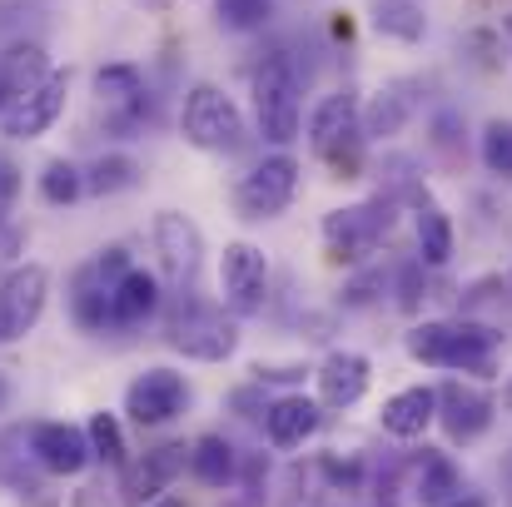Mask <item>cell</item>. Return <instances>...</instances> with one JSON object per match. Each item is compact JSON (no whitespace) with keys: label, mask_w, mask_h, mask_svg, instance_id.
<instances>
[{"label":"cell","mask_w":512,"mask_h":507,"mask_svg":"<svg viewBox=\"0 0 512 507\" xmlns=\"http://www.w3.org/2000/svg\"><path fill=\"white\" fill-rule=\"evenodd\" d=\"M65 95H70V70H50L30 95H20L5 115H0V130L10 140H40L60 115H65Z\"/></svg>","instance_id":"13"},{"label":"cell","mask_w":512,"mask_h":507,"mask_svg":"<svg viewBox=\"0 0 512 507\" xmlns=\"http://www.w3.org/2000/svg\"><path fill=\"white\" fill-rule=\"evenodd\" d=\"M140 184V165L130 155H100L85 169V194H125Z\"/></svg>","instance_id":"28"},{"label":"cell","mask_w":512,"mask_h":507,"mask_svg":"<svg viewBox=\"0 0 512 507\" xmlns=\"http://www.w3.org/2000/svg\"><path fill=\"white\" fill-rule=\"evenodd\" d=\"M319 423H324V408L304 393H284L264 408V433L274 448H304L319 433Z\"/></svg>","instance_id":"18"},{"label":"cell","mask_w":512,"mask_h":507,"mask_svg":"<svg viewBox=\"0 0 512 507\" xmlns=\"http://www.w3.org/2000/svg\"><path fill=\"white\" fill-rule=\"evenodd\" d=\"M219 289H224V309L234 319H254L264 314V299H269V259L259 244L249 239H234L224 244V259H219Z\"/></svg>","instance_id":"7"},{"label":"cell","mask_w":512,"mask_h":507,"mask_svg":"<svg viewBox=\"0 0 512 507\" xmlns=\"http://www.w3.org/2000/svg\"><path fill=\"white\" fill-rule=\"evenodd\" d=\"M5 398H10V388H5V378H0V408H5Z\"/></svg>","instance_id":"39"},{"label":"cell","mask_w":512,"mask_h":507,"mask_svg":"<svg viewBox=\"0 0 512 507\" xmlns=\"http://www.w3.org/2000/svg\"><path fill=\"white\" fill-rule=\"evenodd\" d=\"M165 343L194 363H224L239 348V319L229 309L199 299L194 289H184V294H174L170 314H165Z\"/></svg>","instance_id":"2"},{"label":"cell","mask_w":512,"mask_h":507,"mask_svg":"<svg viewBox=\"0 0 512 507\" xmlns=\"http://www.w3.org/2000/svg\"><path fill=\"white\" fill-rule=\"evenodd\" d=\"M189 408V383L174 368H145L130 388H125V413L140 428H165Z\"/></svg>","instance_id":"12"},{"label":"cell","mask_w":512,"mask_h":507,"mask_svg":"<svg viewBox=\"0 0 512 507\" xmlns=\"http://www.w3.org/2000/svg\"><path fill=\"white\" fill-rule=\"evenodd\" d=\"M438 507H493L483 493H458V498H448V503H438Z\"/></svg>","instance_id":"37"},{"label":"cell","mask_w":512,"mask_h":507,"mask_svg":"<svg viewBox=\"0 0 512 507\" xmlns=\"http://www.w3.org/2000/svg\"><path fill=\"white\" fill-rule=\"evenodd\" d=\"M85 194V169L70 165V160H50L45 174H40V199L45 204H55V209H65V204H75Z\"/></svg>","instance_id":"31"},{"label":"cell","mask_w":512,"mask_h":507,"mask_svg":"<svg viewBox=\"0 0 512 507\" xmlns=\"http://www.w3.org/2000/svg\"><path fill=\"white\" fill-rule=\"evenodd\" d=\"M45 75H50V60H45V50H40L35 40H15V45L0 50V90H5L10 105H15L20 95H30ZM10 105H5V110H10Z\"/></svg>","instance_id":"23"},{"label":"cell","mask_w":512,"mask_h":507,"mask_svg":"<svg viewBox=\"0 0 512 507\" xmlns=\"http://www.w3.org/2000/svg\"><path fill=\"white\" fill-rule=\"evenodd\" d=\"M418 259L428 269H443L453 259V219L438 204H423L418 209Z\"/></svg>","instance_id":"27"},{"label":"cell","mask_w":512,"mask_h":507,"mask_svg":"<svg viewBox=\"0 0 512 507\" xmlns=\"http://www.w3.org/2000/svg\"><path fill=\"white\" fill-rule=\"evenodd\" d=\"M179 130H184V140H189L194 150H209V155H234V150H244V140H249L239 105H234L219 85H194V90L184 95Z\"/></svg>","instance_id":"4"},{"label":"cell","mask_w":512,"mask_h":507,"mask_svg":"<svg viewBox=\"0 0 512 507\" xmlns=\"http://www.w3.org/2000/svg\"><path fill=\"white\" fill-rule=\"evenodd\" d=\"M408 115H413V95H408L403 85H393V90H383V95L368 105V115H358V130H363L368 140H393V135L408 125Z\"/></svg>","instance_id":"26"},{"label":"cell","mask_w":512,"mask_h":507,"mask_svg":"<svg viewBox=\"0 0 512 507\" xmlns=\"http://www.w3.org/2000/svg\"><path fill=\"white\" fill-rule=\"evenodd\" d=\"M388 234H393V199L383 194L324 214V249L334 264H363Z\"/></svg>","instance_id":"5"},{"label":"cell","mask_w":512,"mask_h":507,"mask_svg":"<svg viewBox=\"0 0 512 507\" xmlns=\"http://www.w3.org/2000/svg\"><path fill=\"white\" fill-rule=\"evenodd\" d=\"M498 348H503V334H493L478 319H433V324L408 329V353L418 363L463 368V373H478V378H493Z\"/></svg>","instance_id":"1"},{"label":"cell","mask_w":512,"mask_h":507,"mask_svg":"<svg viewBox=\"0 0 512 507\" xmlns=\"http://www.w3.org/2000/svg\"><path fill=\"white\" fill-rule=\"evenodd\" d=\"M224 30H259L274 20V0H214Z\"/></svg>","instance_id":"32"},{"label":"cell","mask_w":512,"mask_h":507,"mask_svg":"<svg viewBox=\"0 0 512 507\" xmlns=\"http://www.w3.org/2000/svg\"><path fill=\"white\" fill-rule=\"evenodd\" d=\"M503 25H508V35H512V15H508V20H503Z\"/></svg>","instance_id":"42"},{"label":"cell","mask_w":512,"mask_h":507,"mask_svg":"<svg viewBox=\"0 0 512 507\" xmlns=\"http://www.w3.org/2000/svg\"><path fill=\"white\" fill-rule=\"evenodd\" d=\"M438 393V423H443V433L453 438V443H478L488 428H493V413H498V403L478 388V383H463V378H448L443 388H433Z\"/></svg>","instance_id":"14"},{"label":"cell","mask_w":512,"mask_h":507,"mask_svg":"<svg viewBox=\"0 0 512 507\" xmlns=\"http://www.w3.org/2000/svg\"><path fill=\"white\" fill-rule=\"evenodd\" d=\"M85 438H90V458H100L105 468H125V428L115 413H95L85 423Z\"/></svg>","instance_id":"30"},{"label":"cell","mask_w":512,"mask_h":507,"mask_svg":"<svg viewBox=\"0 0 512 507\" xmlns=\"http://www.w3.org/2000/svg\"><path fill=\"white\" fill-rule=\"evenodd\" d=\"M15 199H20V169L0 155V229H5V219H10Z\"/></svg>","instance_id":"34"},{"label":"cell","mask_w":512,"mask_h":507,"mask_svg":"<svg viewBox=\"0 0 512 507\" xmlns=\"http://www.w3.org/2000/svg\"><path fill=\"white\" fill-rule=\"evenodd\" d=\"M5 105H10V100H5V90H0V115H5Z\"/></svg>","instance_id":"41"},{"label":"cell","mask_w":512,"mask_h":507,"mask_svg":"<svg viewBox=\"0 0 512 507\" xmlns=\"http://www.w3.org/2000/svg\"><path fill=\"white\" fill-rule=\"evenodd\" d=\"M95 95H100V110H105V130L120 135V140H130L150 120V90H145L140 65H105L95 75Z\"/></svg>","instance_id":"10"},{"label":"cell","mask_w":512,"mask_h":507,"mask_svg":"<svg viewBox=\"0 0 512 507\" xmlns=\"http://www.w3.org/2000/svg\"><path fill=\"white\" fill-rule=\"evenodd\" d=\"M150 507H184V503H174V498H160V503H150Z\"/></svg>","instance_id":"38"},{"label":"cell","mask_w":512,"mask_h":507,"mask_svg":"<svg viewBox=\"0 0 512 507\" xmlns=\"http://www.w3.org/2000/svg\"><path fill=\"white\" fill-rule=\"evenodd\" d=\"M373 25H378L383 35H393V40H423V30H428L418 0H378Z\"/></svg>","instance_id":"29"},{"label":"cell","mask_w":512,"mask_h":507,"mask_svg":"<svg viewBox=\"0 0 512 507\" xmlns=\"http://www.w3.org/2000/svg\"><path fill=\"white\" fill-rule=\"evenodd\" d=\"M324 473L334 488H358V463H339V458H324Z\"/></svg>","instance_id":"35"},{"label":"cell","mask_w":512,"mask_h":507,"mask_svg":"<svg viewBox=\"0 0 512 507\" xmlns=\"http://www.w3.org/2000/svg\"><path fill=\"white\" fill-rule=\"evenodd\" d=\"M299 194V160L294 155H269L234 184V204L244 219H279Z\"/></svg>","instance_id":"9"},{"label":"cell","mask_w":512,"mask_h":507,"mask_svg":"<svg viewBox=\"0 0 512 507\" xmlns=\"http://www.w3.org/2000/svg\"><path fill=\"white\" fill-rule=\"evenodd\" d=\"M418 294H423V289H418V269H408V274H403V294H398V304H403V309H418Z\"/></svg>","instance_id":"36"},{"label":"cell","mask_w":512,"mask_h":507,"mask_svg":"<svg viewBox=\"0 0 512 507\" xmlns=\"http://www.w3.org/2000/svg\"><path fill=\"white\" fill-rule=\"evenodd\" d=\"M160 304H165L160 279L145 274V269H125V274L110 284V334L145 329V324L160 314Z\"/></svg>","instance_id":"17"},{"label":"cell","mask_w":512,"mask_h":507,"mask_svg":"<svg viewBox=\"0 0 512 507\" xmlns=\"http://www.w3.org/2000/svg\"><path fill=\"white\" fill-rule=\"evenodd\" d=\"M503 403H508V408H512V378H508V388H503Z\"/></svg>","instance_id":"40"},{"label":"cell","mask_w":512,"mask_h":507,"mask_svg":"<svg viewBox=\"0 0 512 507\" xmlns=\"http://www.w3.org/2000/svg\"><path fill=\"white\" fill-rule=\"evenodd\" d=\"M189 473H194L204 488H229V483L239 478L234 443L219 438V433H204L199 443H189Z\"/></svg>","instance_id":"24"},{"label":"cell","mask_w":512,"mask_h":507,"mask_svg":"<svg viewBox=\"0 0 512 507\" xmlns=\"http://www.w3.org/2000/svg\"><path fill=\"white\" fill-rule=\"evenodd\" d=\"M413 493H418V503L423 507H438V503H448V498H458V493H463V473H458V463H453L448 453H423L418 478H413Z\"/></svg>","instance_id":"25"},{"label":"cell","mask_w":512,"mask_h":507,"mask_svg":"<svg viewBox=\"0 0 512 507\" xmlns=\"http://www.w3.org/2000/svg\"><path fill=\"white\" fill-rule=\"evenodd\" d=\"M483 165L493 174H512V120H493L483 130Z\"/></svg>","instance_id":"33"},{"label":"cell","mask_w":512,"mask_h":507,"mask_svg":"<svg viewBox=\"0 0 512 507\" xmlns=\"http://www.w3.org/2000/svg\"><path fill=\"white\" fill-rule=\"evenodd\" d=\"M45 304H50V269L15 264L0 279V343H15V338L30 334L40 324Z\"/></svg>","instance_id":"11"},{"label":"cell","mask_w":512,"mask_h":507,"mask_svg":"<svg viewBox=\"0 0 512 507\" xmlns=\"http://www.w3.org/2000/svg\"><path fill=\"white\" fill-rule=\"evenodd\" d=\"M433 413H438V393L428 388V383H418V388H403V393H393L388 403H383V433L388 438H423L428 433V423H433Z\"/></svg>","instance_id":"21"},{"label":"cell","mask_w":512,"mask_h":507,"mask_svg":"<svg viewBox=\"0 0 512 507\" xmlns=\"http://www.w3.org/2000/svg\"><path fill=\"white\" fill-rule=\"evenodd\" d=\"M30 468H40V463L30 458L25 428H5V433H0V483H5L20 503L30 498L35 507H60V498H50V488H45V483H35V478H30Z\"/></svg>","instance_id":"20"},{"label":"cell","mask_w":512,"mask_h":507,"mask_svg":"<svg viewBox=\"0 0 512 507\" xmlns=\"http://www.w3.org/2000/svg\"><path fill=\"white\" fill-rule=\"evenodd\" d=\"M25 443H30V458L40 463V473H50V478H80L90 468V438L75 423H30Z\"/></svg>","instance_id":"15"},{"label":"cell","mask_w":512,"mask_h":507,"mask_svg":"<svg viewBox=\"0 0 512 507\" xmlns=\"http://www.w3.org/2000/svg\"><path fill=\"white\" fill-rule=\"evenodd\" d=\"M70 319L85 334H110V284L95 274V264H80L70 279Z\"/></svg>","instance_id":"22"},{"label":"cell","mask_w":512,"mask_h":507,"mask_svg":"<svg viewBox=\"0 0 512 507\" xmlns=\"http://www.w3.org/2000/svg\"><path fill=\"white\" fill-rule=\"evenodd\" d=\"M184 463H189V448H184V443H160V448H150L140 463L125 468V478H120V503L125 507L160 503L165 488L184 473Z\"/></svg>","instance_id":"16"},{"label":"cell","mask_w":512,"mask_h":507,"mask_svg":"<svg viewBox=\"0 0 512 507\" xmlns=\"http://www.w3.org/2000/svg\"><path fill=\"white\" fill-rule=\"evenodd\" d=\"M254 120L269 145H294L304 130V100H299V70L289 55H269L254 70Z\"/></svg>","instance_id":"3"},{"label":"cell","mask_w":512,"mask_h":507,"mask_svg":"<svg viewBox=\"0 0 512 507\" xmlns=\"http://www.w3.org/2000/svg\"><path fill=\"white\" fill-rule=\"evenodd\" d=\"M155 254H160V274L174 294L194 289L199 284V269H204V234L189 214L179 209H160L155 214Z\"/></svg>","instance_id":"8"},{"label":"cell","mask_w":512,"mask_h":507,"mask_svg":"<svg viewBox=\"0 0 512 507\" xmlns=\"http://www.w3.org/2000/svg\"><path fill=\"white\" fill-rule=\"evenodd\" d=\"M314 378H319V408H353L368 393V358L353 348H334Z\"/></svg>","instance_id":"19"},{"label":"cell","mask_w":512,"mask_h":507,"mask_svg":"<svg viewBox=\"0 0 512 507\" xmlns=\"http://www.w3.org/2000/svg\"><path fill=\"white\" fill-rule=\"evenodd\" d=\"M358 95L353 90H339V95H324L314 120H309V145L314 155H324L329 165L339 169V179H353L358 169Z\"/></svg>","instance_id":"6"}]
</instances>
